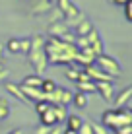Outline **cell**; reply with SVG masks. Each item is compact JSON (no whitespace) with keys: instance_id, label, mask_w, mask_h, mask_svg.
<instances>
[{"instance_id":"1","label":"cell","mask_w":132,"mask_h":134,"mask_svg":"<svg viewBox=\"0 0 132 134\" xmlns=\"http://www.w3.org/2000/svg\"><path fill=\"white\" fill-rule=\"evenodd\" d=\"M45 53L49 58V66L56 64V66H66V64L74 62V54H76V45L74 43H66V41L58 39V37H49L45 39L43 45Z\"/></svg>"},{"instance_id":"2","label":"cell","mask_w":132,"mask_h":134,"mask_svg":"<svg viewBox=\"0 0 132 134\" xmlns=\"http://www.w3.org/2000/svg\"><path fill=\"white\" fill-rule=\"evenodd\" d=\"M43 45H45L43 35H31V49L25 57L29 60V64L33 66L35 74H43L49 68V58H47V53H45Z\"/></svg>"},{"instance_id":"3","label":"cell","mask_w":132,"mask_h":134,"mask_svg":"<svg viewBox=\"0 0 132 134\" xmlns=\"http://www.w3.org/2000/svg\"><path fill=\"white\" fill-rule=\"evenodd\" d=\"M130 122H132L130 107H115V109H107L101 113V124L109 130L120 126V124H130Z\"/></svg>"},{"instance_id":"4","label":"cell","mask_w":132,"mask_h":134,"mask_svg":"<svg viewBox=\"0 0 132 134\" xmlns=\"http://www.w3.org/2000/svg\"><path fill=\"white\" fill-rule=\"evenodd\" d=\"M93 64L95 66H99L105 74H109L111 78H120V74H122V66H120V62L117 60V58H113V57H109V54L105 53H101V54H97V57L93 58Z\"/></svg>"},{"instance_id":"5","label":"cell","mask_w":132,"mask_h":134,"mask_svg":"<svg viewBox=\"0 0 132 134\" xmlns=\"http://www.w3.org/2000/svg\"><path fill=\"white\" fill-rule=\"evenodd\" d=\"M45 99L51 101V103H54V105H64V107H66L68 103H72V91L66 90V87L56 86L51 93L45 95Z\"/></svg>"},{"instance_id":"6","label":"cell","mask_w":132,"mask_h":134,"mask_svg":"<svg viewBox=\"0 0 132 134\" xmlns=\"http://www.w3.org/2000/svg\"><path fill=\"white\" fill-rule=\"evenodd\" d=\"M54 6L58 8V12L62 14V20H72V18L80 16V10L76 8V4L72 2V0H56L54 2Z\"/></svg>"},{"instance_id":"7","label":"cell","mask_w":132,"mask_h":134,"mask_svg":"<svg viewBox=\"0 0 132 134\" xmlns=\"http://www.w3.org/2000/svg\"><path fill=\"white\" fill-rule=\"evenodd\" d=\"M85 41H88V47L91 49V53L95 54V57H97V54H101V53H105V51H103V41H101V35H99V31L93 29L89 31L88 35H85Z\"/></svg>"},{"instance_id":"8","label":"cell","mask_w":132,"mask_h":134,"mask_svg":"<svg viewBox=\"0 0 132 134\" xmlns=\"http://www.w3.org/2000/svg\"><path fill=\"white\" fill-rule=\"evenodd\" d=\"M95 93L101 95L103 101L111 103L115 97V86H113V82H95Z\"/></svg>"},{"instance_id":"9","label":"cell","mask_w":132,"mask_h":134,"mask_svg":"<svg viewBox=\"0 0 132 134\" xmlns=\"http://www.w3.org/2000/svg\"><path fill=\"white\" fill-rule=\"evenodd\" d=\"M130 101H132V87L126 86V87H122L120 91H117L111 103H115V107H128Z\"/></svg>"},{"instance_id":"10","label":"cell","mask_w":132,"mask_h":134,"mask_svg":"<svg viewBox=\"0 0 132 134\" xmlns=\"http://www.w3.org/2000/svg\"><path fill=\"white\" fill-rule=\"evenodd\" d=\"M4 90L8 91V95H12L14 99H18L20 103H25V105H29V101H27V97L24 95V91H21V87L20 84H14V82H4Z\"/></svg>"},{"instance_id":"11","label":"cell","mask_w":132,"mask_h":134,"mask_svg":"<svg viewBox=\"0 0 132 134\" xmlns=\"http://www.w3.org/2000/svg\"><path fill=\"white\" fill-rule=\"evenodd\" d=\"M68 31H72V29L68 27V24L64 20H56V21H53V24L49 25V35L51 37H58V39H60V37L66 35Z\"/></svg>"},{"instance_id":"12","label":"cell","mask_w":132,"mask_h":134,"mask_svg":"<svg viewBox=\"0 0 132 134\" xmlns=\"http://www.w3.org/2000/svg\"><path fill=\"white\" fill-rule=\"evenodd\" d=\"M54 6V0H35L33 6H31V14L33 16H41V14H49L51 8Z\"/></svg>"},{"instance_id":"13","label":"cell","mask_w":132,"mask_h":134,"mask_svg":"<svg viewBox=\"0 0 132 134\" xmlns=\"http://www.w3.org/2000/svg\"><path fill=\"white\" fill-rule=\"evenodd\" d=\"M21 91H24V95L27 97L29 103H35V101H41L45 99V93L41 91V87H27V86H20Z\"/></svg>"},{"instance_id":"14","label":"cell","mask_w":132,"mask_h":134,"mask_svg":"<svg viewBox=\"0 0 132 134\" xmlns=\"http://www.w3.org/2000/svg\"><path fill=\"white\" fill-rule=\"evenodd\" d=\"M91 29H93V24H91V21H89V18L85 16L84 20H80L78 24H76V27H74V29H72V31H74V35L85 37V35L89 33V31H91Z\"/></svg>"},{"instance_id":"15","label":"cell","mask_w":132,"mask_h":134,"mask_svg":"<svg viewBox=\"0 0 132 134\" xmlns=\"http://www.w3.org/2000/svg\"><path fill=\"white\" fill-rule=\"evenodd\" d=\"M88 103H89V95L88 93H82V91L72 93V105H74L76 109H85Z\"/></svg>"},{"instance_id":"16","label":"cell","mask_w":132,"mask_h":134,"mask_svg":"<svg viewBox=\"0 0 132 134\" xmlns=\"http://www.w3.org/2000/svg\"><path fill=\"white\" fill-rule=\"evenodd\" d=\"M39 122L41 124H47V126H54V124H58L56 122V117H54V111H53V103H51V107L45 111V113L39 115Z\"/></svg>"},{"instance_id":"17","label":"cell","mask_w":132,"mask_h":134,"mask_svg":"<svg viewBox=\"0 0 132 134\" xmlns=\"http://www.w3.org/2000/svg\"><path fill=\"white\" fill-rule=\"evenodd\" d=\"M41 82H43V76H41V74H29V76H24V80L20 82V86L41 87Z\"/></svg>"},{"instance_id":"18","label":"cell","mask_w":132,"mask_h":134,"mask_svg":"<svg viewBox=\"0 0 132 134\" xmlns=\"http://www.w3.org/2000/svg\"><path fill=\"white\" fill-rule=\"evenodd\" d=\"M74 84L78 87V91H82V93H88V95L95 93V82H91V80H78Z\"/></svg>"},{"instance_id":"19","label":"cell","mask_w":132,"mask_h":134,"mask_svg":"<svg viewBox=\"0 0 132 134\" xmlns=\"http://www.w3.org/2000/svg\"><path fill=\"white\" fill-rule=\"evenodd\" d=\"M84 66H78V64H66V68H64V76L68 78L70 82H76L78 80V76H80V70Z\"/></svg>"},{"instance_id":"20","label":"cell","mask_w":132,"mask_h":134,"mask_svg":"<svg viewBox=\"0 0 132 134\" xmlns=\"http://www.w3.org/2000/svg\"><path fill=\"white\" fill-rule=\"evenodd\" d=\"M64 122H66V128H72V130H76V132H78V128L82 126L84 119H82L80 115H66Z\"/></svg>"},{"instance_id":"21","label":"cell","mask_w":132,"mask_h":134,"mask_svg":"<svg viewBox=\"0 0 132 134\" xmlns=\"http://www.w3.org/2000/svg\"><path fill=\"white\" fill-rule=\"evenodd\" d=\"M4 49H6V53H10V54H20V37L8 39V43H4Z\"/></svg>"},{"instance_id":"22","label":"cell","mask_w":132,"mask_h":134,"mask_svg":"<svg viewBox=\"0 0 132 134\" xmlns=\"http://www.w3.org/2000/svg\"><path fill=\"white\" fill-rule=\"evenodd\" d=\"M10 111H12L10 101H8V99H4V97H0V122H2V121H6V119L10 117Z\"/></svg>"},{"instance_id":"23","label":"cell","mask_w":132,"mask_h":134,"mask_svg":"<svg viewBox=\"0 0 132 134\" xmlns=\"http://www.w3.org/2000/svg\"><path fill=\"white\" fill-rule=\"evenodd\" d=\"M53 111H54V117H56V122L60 124V122H64V119H66V115H68V111L64 105H54L53 103Z\"/></svg>"},{"instance_id":"24","label":"cell","mask_w":132,"mask_h":134,"mask_svg":"<svg viewBox=\"0 0 132 134\" xmlns=\"http://www.w3.org/2000/svg\"><path fill=\"white\" fill-rule=\"evenodd\" d=\"M56 86H58V84H56L54 80H51V78H43V82H41V91L47 95V93H51Z\"/></svg>"},{"instance_id":"25","label":"cell","mask_w":132,"mask_h":134,"mask_svg":"<svg viewBox=\"0 0 132 134\" xmlns=\"http://www.w3.org/2000/svg\"><path fill=\"white\" fill-rule=\"evenodd\" d=\"M31 49V37H24L20 39V54H27Z\"/></svg>"},{"instance_id":"26","label":"cell","mask_w":132,"mask_h":134,"mask_svg":"<svg viewBox=\"0 0 132 134\" xmlns=\"http://www.w3.org/2000/svg\"><path fill=\"white\" fill-rule=\"evenodd\" d=\"M49 107H51V101H47V99H41V101H35V111H37V115L41 113H45Z\"/></svg>"},{"instance_id":"27","label":"cell","mask_w":132,"mask_h":134,"mask_svg":"<svg viewBox=\"0 0 132 134\" xmlns=\"http://www.w3.org/2000/svg\"><path fill=\"white\" fill-rule=\"evenodd\" d=\"M113 132L115 134H132V122L130 124H120V126L113 128Z\"/></svg>"},{"instance_id":"28","label":"cell","mask_w":132,"mask_h":134,"mask_svg":"<svg viewBox=\"0 0 132 134\" xmlns=\"http://www.w3.org/2000/svg\"><path fill=\"white\" fill-rule=\"evenodd\" d=\"M8 78H10V70L4 66V62H0V84H4Z\"/></svg>"},{"instance_id":"29","label":"cell","mask_w":132,"mask_h":134,"mask_svg":"<svg viewBox=\"0 0 132 134\" xmlns=\"http://www.w3.org/2000/svg\"><path fill=\"white\" fill-rule=\"evenodd\" d=\"M78 134H93V128H91V124H89V121L82 122V126L78 128Z\"/></svg>"},{"instance_id":"30","label":"cell","mask_w":132,"mask_h":134,"mask_svg":"<svg viewBox=\"0 0 132 134\" xmlns=\"http://www.w3.org/2000/svg\"><path fill=\"white\" fill-rule=\"evenodd\" d=\"M122 8H124L126 21H132V0H130V2H126V4H122Z\"/></svg>"},{"instance_id":"31","label":"cell","mask_w":132,"mask_h":134,"mask_svg":"<svg viewBox=\"0 0 132 134\" xmlns=\"http://www.w3.org/2000/svg\"><path fill=\"white\" fill-rule=\"evenodd\" d=\"M51 128L53 126H47V124H41L39 122V126L35 128V134H49V132H51Z\"/></svg>"},{"instance_id":"32","label":"cell","mask_w":132,"mask_h":134,"mask_svg":"<svg viewBox=\"0 0 132 134\" xmlns=\"http://www.w3.org/2000/svg\"><path fill=\"white\" fill-rule=\"evenodd\" d=\"M6 58V49H4V43H0V62H4Z\"/></svg>"},{"instance_id":"33","label":"cell","mask_w":132,"mask_h":134,"mask_svg":"<svg viewBox=\"0 0 132 134\" xmlns=\"http://www.w3.org/2000/svg\"><path fill=\"white\" fill-rule=\"evenodd\" d=\"M109 2L113 4V6H122V4H126V2H130V0H109Z\"/></svg>"},{"instance_id":"34","label":"cell","mask_w":132,"mask_h":134,"mask_svg":"<svg viewBox=\"0 0 132 134\" xmlns=\"http://www.w3.org/2000/svg\"><path fill=\"white\" fill-rule=\"evenodd\" d=\"M49 134H62V128L58 126V124H54V126L51 128V132H49Z\"/></svg>"},{"instance_id":"35","label":"cell","mask_w":132,"mask_h":134,"mask_svg":"<svg viewBox=\"0 0 132 134\" xmlns=\"http://www.w3.org/2000/svg\"><path fill=\"white\" fill-rule=\"evenodd\" d=\"M62 134H78V132L72 130V128H62Z\"/></svg>"},{"instance_id":"36","label":"cell","mask_w":132,"mask_h":134,"mask_svg":"<svg viewBox=\"0 0 132 134\" xmlns=\"http://www.w3.org/2000/svg\"><path fill=\"white\" fill-rule=\"evenodd\" d=\"M8 134H24V132H21V130H20V128H14V130H10V132H8Z\"/></svg>"}]
</instances>
